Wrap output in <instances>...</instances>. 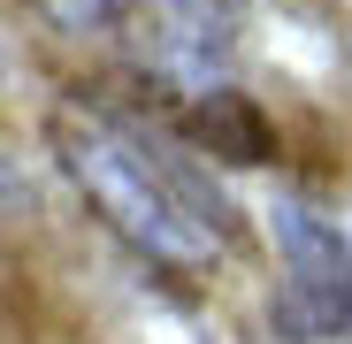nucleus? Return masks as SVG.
Here are the masks:
<instances>
[{"instance_id": "6", "label": "nucleus", "mask_w": 352, "mask_h": 344, "mask_svg": "<svg viewBox=\"0 0 352 344\" xmlns=\"http://www.w3.org/2000/svg\"><path fill=\"white\" fill-rule=\"evenodd\" d=\"M0 192H16V176H8V153H0Z\"/></svg>"}, {"instance_id": "4", "label": "nucleus", "mask_w": 352, "mask_h": 344, "mask_svg": "<svg viewBox=\"0 0 352 344\" xmlns=\"http://www.w3.org/2000/svg\"><path fill=\"white\" fill-rule=\"evenodd\" d=\"M153 23H161V54L168 69L192 84H214L230 69V46H238V8L230 0H146Z\"/></svg>"}, {"instance_id": "3", "label": "nucleus", "mask_w": 352, "mask_h": 344, "mask_svg": "<svg viewBox=\"0 0 352 344\" xmlns=\"http://www.w3.org/2000/svg\"><path fill=\"white\" fill-rule=\"evenodd\" d=\"M176 146L199 153V161H222V168H261V161H276L268 115L253 107V92H238L230 77L192 84V100L176 107Z\"/></svg>"}, {"instance_id": "1", "label": "nucleus", "mask_w": 352, "mask_h": 344, "mask_svg": "<svg viewBox=\"0 0 352 344\" xmlns=\"http://www.w3.org/2000/svg\"><path fill=\"white\" fill-rule=\"evenodd\" d=\"M54 153H62L69 184L92 199V214L115 229L123 245H138L161 268H214L230 245V199L214 192V176L161 130H131L100 107H69L54 123Z\"/></svg>"}, {"instance_id": "5", "label": "nucleus", "mask_w": 352, "mask_h": 344, "mask_svg": "<svg viewBox=\"0 0 352 344\" xmlns=\"http://www.w3.org/2000/svg\"><path fill=\"white\" fill-rule=\"evenodd\" d=\"M131 8H138V0H46L54 31H69V38H107V31H123Z\"/></svg>"}, {"instance_id": "2", "label": "nucleus", "mask_w": 352, "mask_h": 344, "mask_svg": "<svg viewBox=\"0 0 352 344\" xmlns=\"http://www.w3.org/2000/svg\"><path fill=\"white\" fill-rule=\"evenodd\" d=\"M268 229H276V253H283L276 299H268L283 344H337L344 336V306H352L344 229L322 207H307V199H276L268 207Z\"/></svg>"}]
</instances>
